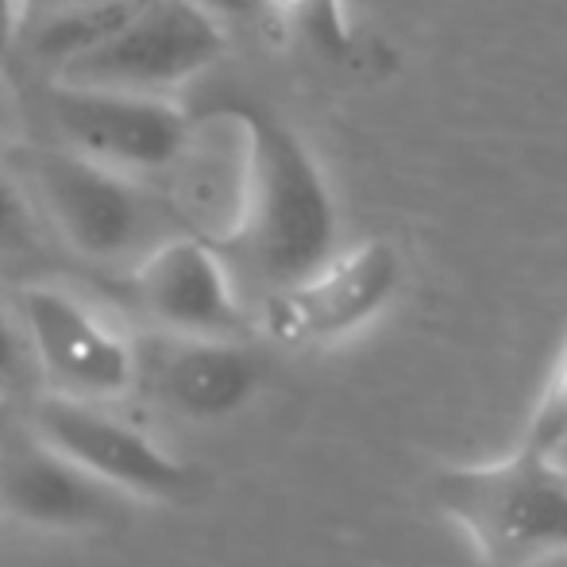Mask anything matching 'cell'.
Segmentation results:
<instances>
[{
  "mask_svg": "<svg viewBox=\"0 0 567 567\" xmlns=\"http://www.w3.org/2000/svg\"><path fill=\"white\" fill-rule=\"evenodd\" d=\"M225 109L247 132V189L236 228L217 247L275 293L337 255V205L317 158L282 120L251 101Z\"/></svg>",
  "mask_w": 567,
  "mask_h": 567,
  "instance_id": "6da1fadb",
  "label": "cell"
},
{
  "mask_svg": "<svg viewBox=\"0 0 567 567\" xmlns=\"http://www.w3.org/2000/svg\"><path fill=\"white\" fill-rule=\"evenodd\" d=\"M436 502L491 567L567 556V467L545 449L522 441L498 463L441 471Z\"/></svg>",
  "mask_w": 567,
  "mask_h": 567,
  "instance_id": "7a4b0ae2",
  "label": "cell"
},
{
  "mask_svg": "<svg viewBox=\"0 0 567 567\" xmlns=\"http://www.w3.org/2000/svg\"><path fill=\"white\" fill-rule=\"evenodd\" d=\"M23 171L47 217L85 259L120 262L147 255L158 239L171 236L163 209L127 178V171L101 158L74 147H35L23 151Z\"/></svg>",
  "mask_w": 567,
  "mask_h": 567,
  "instance_id": "3957f363",
  "label": "cell"
},
{
  "mask_svg": "<svg viewBox=\"0 0 567 567\" xmlns=\"http://www.w3.org/2000/svg\"><path fill=\"white\" fill-rule=\"evenodd\" d=\"M225 54V28L194 0H147L97 51L59 70V82L166 97Z\"/></svg>",
  "mask_w": 567,
  "mask_h": 567,
  "instance_id": "277c9868",
  "label": "cell"
},
{
  "mask_svg": "<svg viewBox=\"0 0 567 567\" xmlns=\"http://www.w3.org/2000/svg\"><path fill=\"white\" fill-rule=\"evenodd\" d=\"M402 286V255L390 239L337 251L301 282L267 293L262 329L286 348L337 343L371 324Z\"/></svg>",
  "mask_w": 567,
  "mask_h": 567,
  "instance_id": "5b68a950",
  "label": "cell"
},
{
  "mask_svg": "<svg viewBox=\"0 0 567 567\" xmlns=\"http://www.w3.org/2000/svg\"><path fill=\"white\" fill-rule=\"evenodd\" d=\"M31 436L85 467L93 478L135 498L174 502L194 491L197 475L166 449H158L143 429L127 425L85 398L47 394L31 410Z\"/></svg>",
  "mask_w": 567,
  "mask_h": 567,
  "instance_id": "8992f818",
  "label": "cell"
},
{
  "mask_svg": "<svg viewBox=\"0 0 567 567\" xmlns=\"http://www.w3.org/2000/svg\"><path fill=\"white\" fill-rule=\"evenodd\" d=\"M20 317L31 359L54 394L113 402L140 386V351L74 293L28 286L20 293Z\"/></svg>",
  "mask_w": 567,
  "mask_h": 567,
  "instance_id": "52a82bcc",
  "label": "cell"
},
{
  "mask_svg": "<svg viewBox=\"0 0 567 567\" xmlns=\"http://www.w3.org/2000/svg\"><path fill=\"white\" fill-rule=\"evenodd\" d=\"M51 116L66 147L116 171H163L189 147V116L155 93L54 82Z\"/></svg>",
  "mask_w": 567,
  "mask_h": 567,
  "instance_id": "ba28073f",
  "label": "cell"
},
{
  "mask_svg": "<svg viewBox=\"0 0 567 567\" xmlns=\"http://www.w3.org/2000/svg\"><path fill=\"white\" fill-rule=\"evenodd\" d=\"M132 293L143 313L178 337H239V309L231 270L220 247L205 236H166L135 259Z\"/></svg>",
  "mask_w": 567,
  "mask_h": 567,
  "instance_id": "9c48e42d",
  "label": "cell"
},
{
  "mask_svg": "<svg viewBox=\"0 0 567 567\" xmlns=\"http://www.w3.org/2000/svg\"><path fill=\"white\" fill-rule=\"evenodd\" d=\"M259 359L236 337H178L140 351V386L186 421H217L244 410L259 390Z\"/></svg>",
  "mask_w": 567,
  "mask_h": 567,
  "instance_id": "30bf717a",
  "label": "cell"
},
{
  "mask_svg": "<svg viewBox=\"0 0 567 567\" xmlns=\"http://www.w3.org/2000/svg\"><path fill=\"white\" fill-rule=\"evenodd\" d=\"M120 491L31 436L0 460V509L39 529H90L116 514Z\"/></svg>",
  "mask_w": 567,
  "mask_h": 567,
  "instance_id": "8fae6325",
  "label": "cell"
},
{
  "mask_svg": "<svg viewBox=\"0 0 567 567\" xmlns=\"http://www.w3.org/2000/svg\"><path fill=\"white\" fill-rule=\"evenodd\" d=\"M147 0H97V4L51 8L35 31V51L54 66H70L116 35Z\"/></svg>",
  "mask_w": 567,
  "mask_h": 567,
  "instance_id": "7c38bea8",
  "label": "cell"
},
{
  "mask_svg": "<svg viewBox=\"0 0 567 567\" xmlns=\"http://www.w3.org/2000/svg\"><path fill=\"white\" fill-rule=\"evenodd\" d=\"M282 20H290L313 47L329 54H343L351 47V28L343 20L340 0H262Z\"/></svg>",
  "mask_w": 567,
  "mask_h": 567,
  "instance_id": "4fadbf2b",
  "label": "cell"
},
{
  "mask_svg": "<svg viewBox=\"0 0 567 567\" xmlns=\"http://www.w3.org/2000/svg\"><path fill=\"white\" fill-rule=\"evenodd\" d=\"M564 433H567V348H564L560 363H556V374H553V382H548L545 398H540L537 413H533L525 444L553 452L556 444L564 441Z\"/></svg>",
  "mask_w": 567,
  "mask_h": 567,
  "instance_id": "5bb4252c",
  "label": "cell"
},
{
  "mask_svg": "<svg viewBox=\"0 0 567 567\" xmlns=\"http://www.w3.org/2000/svg\"><path fill=\"white\" fill-rule=\"evenodd\" d=\"M28 205H23L20 189L0 174V251H12V247L28 244Z\"/></svg>",
  "mask_w": 567,
  "mask_h": 567,
  "instance_id": "9a60e30c",
  "label": "cell"
},
{
  "mask_svg": "<svg viewBox=\"0 0 567 567\" xmlns=\"http://www.w3.org/2000/svg\"><path fill=\"white\" fill-rule=\"evenodd\" d=\"M31 348H28V337L12 324V317L0 309V394L16 390L23 374V363H28Z\"/></svg>",
  "mask_w": 567,
  "mask_h": 567,
  "instance_id": "2e32d148",
  "label": "cell"
},
{
  "mask_svg": "<svg viewBox=\"0 0 567 567\" xmlns=\"http://www.w3.org/2000/svg\"><path fill=\"white\" fill-rule=\"evenodd\" d=\"M16 31H20V0H0V62L12 51Z\"/></svg>",
  "mask_w": 567,
  "mask_h": 567,
  "instance_id": "e0dca14e",
  "label": "cell"
},
{
  "mask_svg": "<svg viewBox=\"0 0 567 567\" xmlns=\"http://www.w3.org/2000/svg\"><path fill=\"white\" fill-rule=\"evenodd\" d=\"M194 4L225 20V16H251L255 8H262V0H194Z\"/></svg>",
  "mask_w": 567,
  "mask_h": 567,
  "instance_id": "ac0fdd59",
  "label": "cell"
},
{
  "mask_svg": "<svg viewBox=\"0 0 567 567\" xmlns=\"http://www.w3.org/2000/svg\"><path fill=\"white\" fill-rule=\"evenodd\" d=\"M35 4H43L47 12H51V8H70V4H97V0H35Z\"/></svg>",
  "mask_w": 567,
  "mask_h": 567,
  "instance_id": "d6986e66",
  "label": "cell"
},
{
  "mask_svg": "<svg viewBox=\"0 0 567 567\" xmlns=\"http://www.w3.org/2000/svg\"><path fill=\"white\" fill-rule=\"evenodd\" d=\"M553 455H556V460H560L564 467H567V433H564V441H560V444H556V449H553Z\"/></svg>",
  "mask_w": 567,
  "mask_h": 567,
  "instance_id": "ffe728a7",
  "label": "cell"
}]
</instances>
